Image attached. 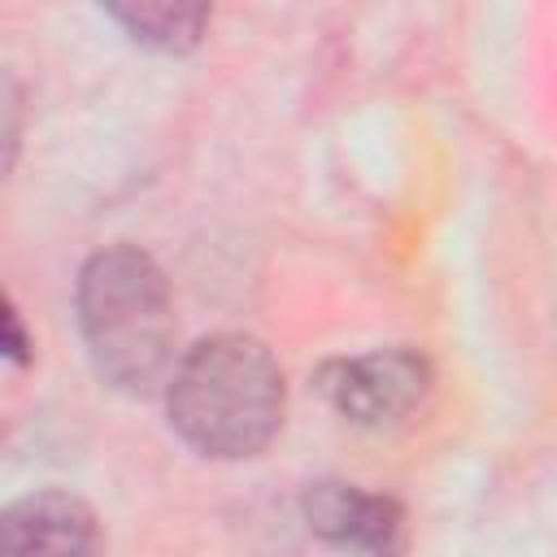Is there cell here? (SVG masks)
Segmentation results:
<instances>
[{"label": "cell", "mask_w": 557, "mask_h": 557, "mask_svg": "<svg viewBox=\"0 0 557 557\" xmlns=\"http://www.w3.org/2000/svg\"><path fill=\"white\" fill-rule=\"evenodd\" d=\"M78 331L104 383L148 392L174 357V305L161 265L131 244L96 252L78 274Z\"/></svg>", "instance_id": "2"}, {"label": "cell", "mask_w": 557, "mask_h": 557, "mask_svg": "<svg viewBox=\"0 0 557 557\" xmlns=\"http://www.w3.org/2000/svg\"><path fill=\"white\" fill-rule=\"evenodd\" d=\"M318 383L344 418H352L361 426H387V422L409 418L426 400L431 366L422 361V352L379 348V352H366V357L326 361Z\"/></svg>", "instance_id": "3"}, {"label": "cell", "mask_w": 557, "mask_h": 557, "mask_svg": "<svg viewBox=\"0 0 557 557\" xmlns=\"http://www.w3.org/2000/svg\"><path fill=\"white\" fill-rule=\"evenodd\" d=\"M0 557H104V535L87 500L30 492L4 509Z\"/></svg>", "instance_id": "5"}, {"label": "cell", "mask_w": 557, "mask_h": 557, "mask_svg": "<svg viewBox=\"0 0 557 557\" xmlns=\"http://www.w3.org/2000/svg\"><path fill=\"white\" fill-rule=\"evenodd\" d=\"M300 509L313 535L357 557H400L405 548V513L387 496L361 492L352 483H313Z\"/></svg>", "instance_id": "4"}, {"label": "cell", "mask_w": 557, "mask_h": 557, "mask_svg": "<svg viewBox=\"0 0 557 557\" xmlns=\"http://www.w3.org/2000/svg\"><path fill=\"white\" fill-rule=\"evenodd\" d=\"M283 422V370L252 335L200 339L170 379V426L200 457H252Z\"/></svg>", "instance_id": "1"}, {"label": "cell", "mask_w": 557, "mask_h": 557, "mask_svg": "<svg viewBox=\"0 0 557 557\" xmlns=\"http://www.w3.org/2000/svg\"><path fill=\"white\" fill-rule=\"evenodd\" d=\"M4 357L13 366H22L30 357V344H26V331H22V318H17L13 300H4Z\"/></svg>", "instance_id": "7"}, {"label": "cell", "mask_w": 557, "mask_h": 557, "mask_svg": "<svg viewBox=\"0 0 557 557\" xmlns=\"http://www.w3.org/2000/svg\"><path fill=\"white\" fill-rule=\"evenodd\" d=\"M109 17L122 30L157 52H191L209 26L205 4H109Z\"/></svg>", "instance_id": "6"}]
</instances>
